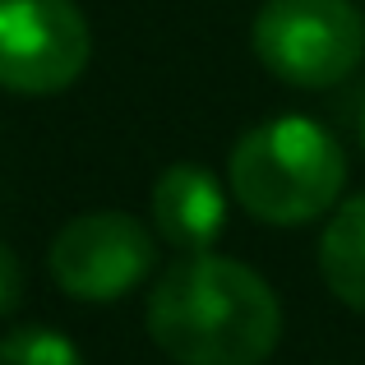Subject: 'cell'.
I'll use <instances>...</instances> for the list:
<instances>
[{
  "instance_id": "cell-1",
  "label": "cell",
  "mask_w": 365,
  "mask_h": 365,
  "mask_svg": "<svg viewBox=\"0 0 365 365\" xmlns=\"http://www.w3.org/2000/svg\"><path fill=\"white\" fill-rule=\"evenodd\" d=\"M143 324L176 365H264L282 342V301L259 268L204 250L148 287Z\"/></svg>"
},
{
  "instance_id": "cell-2",
  "label": "cell",
  "mask_w": 365,
  "mask_h": 365,
  "mask_svg": "<svg viewBox=\"0 0 365 365\" xmlns=\"http://www.w3.org/2000/svg\"><path fill=\"white\" fill-rule=\"evenodd\" d=\"M232 199L264 227H305L333 213L347 190V153L310 116L259 120L227 158Z\"/></svg>"
},
{
  "instance_id": "cell-3",
  "label": "cell",
  "mask_w": 365,
  "mask_h": 365,
  "mask_svg": "<svg viewBox=\"0 0 365 365\" xmlns=\"http://www.w3.org/2000/svg\"><path fill=\"white\" fill-rule=\"evenodd\" d=\"M250 46L287 88H338L365 61V14L356 0H264Z\"/></svg>"
},
{
  "instance_id": "cell-4",
  "label": "cell",
  "mask_w": 365,
  "mask_h": 365,
  "mask_svg": "<svg viewBox=\"0 0 365 365\" xmlns=\"http://www.w3.org/2000/svg\"><path fill=\"white\" fill-rule=\"evenodd\" d=\"M46 268L70 301L107 305L148 282L158 268V236L125 208H93L51 236Z\"/></svg>"
},
{
  "instance_id": "cell-5",
  "label": "cell",
  "mask_w": 365,
  "mask_h": 365,
  "mask_svg": "<svg viewBox=\"0 0 365 365\" xmlns=\"http://www.w3.org/2000/svg\"><path fill=\"white\" fill-rule=\"evenodd\" d=\"M93 56V28L74 0H0V88L19 98L65 93Z\"/></svg>"
},
{
  "instance_id": "cell-6",
  "label": "cell",
  "mask_w": 365,
  "mask_h": 365,
  "mask_svg": "<svg viewBox=\"0 0 365 365\" xmlns=\"http://www.w3.org/2000/svg\"><path fill=\"white\" fill-rule=\"evenodd\" d=\"M153 232L180 255H204L227 232V190L199 162H171L148 190Z\"/></svg>"
},
{
  "instance_id": "cell-7",
  "label": "cell",
  "mask_w": 365,
  "mask_h": 365,
  "mask_svg": "<svg viewBox=\"0 0 365 365\" xmlns=\"http://www.w3.org/2000/svg\"><path fill=\"white\" fill-rule=\"evenodd\" d=\"M319 273L347 310L365 314V190L329 213L319 236Z\"/></svg>"
},
{
  "instance_id": "cell-8",
  "label": "cell",
  "mask_w": 365,
  "mask_h": 365,
  "mask_svg": "<svg viewBox=\"0 0 365 365\" xmlns=\"http://www.w3.org/2000/svg\"><path fill=\"white\" fill-rule=\"evenodd\" d=\"M0 365H88L74 338L46 329V324H24L0 338Z\"/></svg>"
},
{
  "instance_id": "cell-9",
  "label": "cell",
  "mask_w": 365,
  "mask_h": 365,
  "mask_svg": "<svg viewBox=\"0 0 365 365\" xmlns=\"http://www.w3.org/2000/svg\"><path fill=\"white\" fill-rule=\"evenodd\" d=\"M19 301H24V264H19V255L0 241V314L19 310Z\"/></svg>"
},
{
  "instance_id": "cell-10",
  "label": "cell",
  "mask_w": 365,
  "mask_h": 365,
  "mask_svg": "<svg viewBox=\"0 0 365 365\" xmlns=\"http://www.w3.org/2000/svg\"><path fill=\"white\" fill-rule=\"evenodd\" d=\"M361 143H365V107H361Z\"/></svg>"
}]
</instances>
